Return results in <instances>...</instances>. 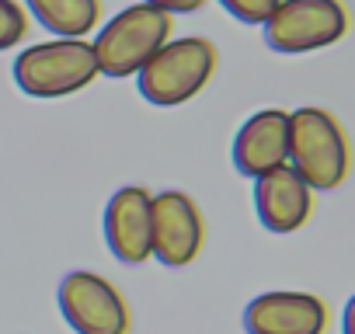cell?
<instances>
[{"label":"cell","instance_id":"6da1fadb","mask_svg":"<svg viewBox=\"0 0 355 334\" xmlns=\"http://www.w3.org/2000/svg\"><path fill=\"white\" fill-rule=\"evenodd\" d=\"M289 167L310 192H334L348 178V136L331 112L313 105L289 112Z\"/></svg>","mask_w":355,"mask_h":334},{"label":"cell","instance_id":"5b68a950","mask_svg":"<svg viewBox=\"0 0 355 334\" xmlns=\"http://www.w3.org/2000/svg\"><path fill=\"white\" fill-rule=\"evenodd\" d=\"M261 28L268 49L303 56L341 42L348 35V11L341 0H282Z\"/></svg>","mask_w":355,"mask_h":334},{"label":"cell","instance_id":"8992f818","mask_svg":"<svg viewBox=\"0 0 355 334\" xmlns=\"http://www.w3.org/2000/svg\"><path fill=\"white\" fill-rule=\"evenodd\" d=\"M202 213L185 192L150 195V258L167 268H185L202 251Z\"/></svg>","mask_w":355,"mask_h":334},{"label":"cell","instance_id":"9a60e30c","mask_svg":"<svg viewBox=\"0 0 355 334\" xmlns=\"http://www.w3.org/2000/svg\"><path fill=\"white\" fill-rule=\"evenodd\" d=\"M139 4L160 8V11H167V15H192V11L206 8V0H139Z\"/></svg>","mask_w":355,"mask_h":334},{"label":"cell","instance_id":"30bf717a","mask_svg":"<svg viewBox=\"0 0 355 334\" xmlns=\"http://www.w3.org/2000/svg\"><path fill=\"white\" fill-rule=\"evenodd\" d=\"M282 164H289V112L261 108L237 129L234 167L244 178H258Z\"/></svg>","mask_w":355,"mask_h":334},{"label":"cell","instance_id":"52a82bcc","mask_svg":"<svg viewBox=\"0 0 355 334\" xmlns=\"http://www.w3.org/2000/svg\"><path fill=\"white\" fill-rule=\"evenodd\" d=\"M60 310L77 334H129L125 299L94 272H70L60 282Z\"/></svg>","mask_w":355,"mask_h":334},{"label":"cell","instance_id":"7c38bea8","mask_svg":"<svg viewBox=\"0 0 355 334\" xmlns=\"http://www.w3.org/2000/svg\"><path fill=\"white\" fill-rule=\"evenodd\" d=\"M28 11L60 39H84L101 21V0H25Z\"/></svg>","mask_w":355,"mask_h":334},{"label":"cell","instance_id":"ba28073f","mask_svg":"<svg viewBox=\"0 0 355 334\" xmlns=\"http://www.w3.org/2000/svg\"><path fill=\"white\" fill-rule=\"evenodd\" d=\"M327 306L310 292L275 289L261 292L244 306V331L248 334H324Z\"/></svg>","mask_w":355,"mask_h":334},{"label":"cell","instance_id":"277c9868","mask_svg":"<svg viewBox=\"0 0 355 334\" xmlns=\"http://www.w3.org/2000/svg\"><path fill=\"white\" fill-rule=\"evenodd\" d=\"M98 60L87 39H53L28 46L15 60V84L28 98H67L94 84Z\"/></svg>","mask_w":355,"mask_h":334},{"label":"cell","instance_id":"9c48e42d","mask_svg":"<svg viewBox=\"0 0 355 334\" xmlns=\"http://www.w3.org/2000/svg\"><path fill=\"white\" fill-rule=\"evenodd\" d=\"M254 209L265 230L272 234H293L310 220L313 192L289 164L272 167V171L254 178Z\"/></svg>","mask_w":355,"mask_h":334},{"label":"cell","instance_id":"4fadbf2b","mask_svg":"<svg viewBox=\"0 0 355 334\" xmlns=\"http://www.w3.org/2000/svg\"><path fill=\"white\" fill-rule=\"evenodd\" d=\"M28 35V11L21 0H0V53L15 49Z\"/></svg>","mask_w":355,"mask_h":334},{"label":"cell","instance_id":"8fae6325","mask_svg":"<svg viewBox=\"0 0 355 334\" xmlns=\"http://www.w3.org/2000/svg\"><path fill=\"white\" fill-rule=\"evenodd\" d=\"M105 240L122 265L150 258V192L139 185L119 188L105 206Z\"/></svg>","mask_w":355,"mask_h":334},{"label":"cell","instance_id":"5bb4252c","mask_svg":"<svg viewBox=\"0 0 355 334\" xmlns=\"http://www.w3.org/2000/svg\"><path fill=\"white\" fill-rule=\"evenodd\" d=\"M220 4L244 25H265V18L282 4V0H220Z\"/></svg>","mask_w":355,"mask_h":334},{"label":"cell","instance_id":"7a4b0ae2","mask_svg":"<svg viewBox=\"0 0 355 334\" xmlns=\"http://www.w3.org/2000/svg\"><path fill=\"white\" fill-rule=\"evenodd\" d=\"M220 53L209 39H174L164 42L139 70V94L157 108H178L192 101L216 73Z\"/></svg>","mask_w":355,"mask_h":334},{"label":"cell","instance_id":"3957f363","mask_svg":"<svg viewBox=\"0 0 355 334\" xmlns=\"http://www.w3.org/2000/svg\"><path fill=\"white\" fill-rule=\"evenodd\" d=\"M174 21L167 11L150 4H132L119 11L105 28H98L91 49L98 60V73L105 77H132L164 42H171Z\"/></svg>","mask_w":355,"mask_h":334}]
</instances>
